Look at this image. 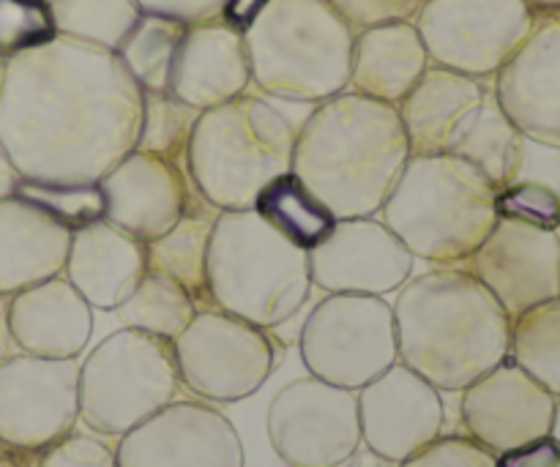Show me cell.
I'll return each instance as SVG.
<instances>
[{"label":"cell","instance_id":"d6986e66","mask_svg":"<svg viewBox=\"0 0 560 467\" xmlns=\"http://www.w3.org/2000/svg\"><path fill=\"white\" fill-rule=\"evenodd\" d=\"M98 186L104 219L142 244L162 238L197 197L186 167L142 151L126 153Z\"/></svg>","mask_w":560,"mask_h":467},{"label":"cell","instance_id":"c3c4849f","mask_svg":"<svg viewBox=\"0 0 560 467\" xmlns=\"http://www.w3.org/2000/svg\"><path fill=\"white\" fill-rule=\"evenodd\" d=\"M558 467H560V463H558Z\"/></svg>","mask_w":560,"mask_h":467},{"label":"cell","instance_id":"b9f144b4","mask_svg":"<svg viewBox=\"0 0 560 467\" xmlns=\"http://www.w3.org/2000/svg\"><path fill=\"white\" fill-rule=\"evenodd\" d=\"M20 180H22V175L16 173L9 151H5L3 142H0V200H5V197H14Z\"/></svg>","mask_w":560,"mask_h":467},{"label":"cell","instance_id":"f35d334b","mask_svg":"<svg viewBox=\"0 0 560 467\" xmlns=\"http://www.w3.org/2000/svg\"><path fill=\"white\" fill-rule=\"evenodd\" d=\"M560 463V448L550 435L539 437L525 446L509 448V452L495 454L498 467H558Z\"/></svg>","mask_w":560,"mask_h":467},{"label":"cell","instance_id":"60d3db41","mask_svg":"<svg viewBox=\"0 0 560 467\" xmlns=\"http://www.w3.org/2000/svg\"><path fill=\"white\" fill-rule=\"evenodd\" d=\"M38 465H42V452H31V448H20L0 441V467H38Z\"/></svg>","mask_w":560,"mask_h":467},{"label":"cell","instance_id":"bcb514c9","mask_svg":"<svg viewBox=\"0 0 560 467\" xmlns=\"http://www.w3.org/2000/svg\"><path fill=\"white\" fill-rule=\"evenodd\" d=\"M3 69H5V58L0 55V80H3Z\"/></svg>","mask_w":560,"mask_h":467},{"label":"cell","instance_id":"f6af8a7d","mask_svg":"<svg viewBox=\"0 0 560 467\" xmlns=\"http://www.w3.org/2000/svg\"><path fill=\"white\" fill-rule=\"evenodd\" d=\"M550 437L558 443V448H560V397H558V402H556V416H552Z\"/></svg>","mask_w":560,"mask_h":467},{"label":"cell","instance_id":"e575fe53","mask_svg":"<svg viewBox=\"0 0 560 467\" xmlns=\"http://www.w3.org/2000/svg\"><path fill=\"white\" fill-rule=\"evenodd\" d=\"M394 467H498L495 454L463 435H441L405 463Z\"/></svg>","mask_w":560,"mask_h":467},{"label":"cell","instance_id":"9a60e30c","mask_svg":"<svg viewBox=\"0 0 560 467\" xmlns=\"http://www.w3.org/2000/svg\"><path fill=\"white\" fill-rule=\"evenodd\" d=\"M361 446L383 463L399 465L443 435L446 408L432 383L402 361L359 388Z\"/></svg>","mask_w":560,"mask_h":467},{"label":"cell","instance_id":"ee69618b","mask_svg":"<svg viewBox=\"0 0 560 467\" xmlns=\"http://www.w3.org/2000/svg\"><path fill=\"white\" fill-rule=\"evenodd\" d=\"M337 467H394V465H388V463H383L381 457H375V454H353V457L348 459V463H342V465H337Z\"/></svg>","mask_w":560,"mask_h":467},{"label":"cell","instance_id":"f1b7e54d","mask_svg":"<svg viewBox=\"0 0 560 467\" xmlns=\"http://www.w3.org/2000/svg\"><path fill=\"white\" fill-rule=\"evenodd\" d=\"M509 355L552 397H560V299L514 317Z\"/></svg>","mask_w":560,"mask_h":467},{"label":"cell","instance_id":"e0dca14e","mask_svg":"<svg viewBox=\"0 0 560 467\" xmlns=\"http://www.w3.org/2000/svg\"><path fill=\"white\" fill-rule=\"evenodd\" d=\"M468 271L514 320L560 295L558 238L552 230L498 219L490 235L470 255Z\"/></svg>","mask_w":560,"mask_h":467},{"label":"cell","instance_id":"d590c367","mask_svg":"<svg viewBox=\"0 0 560 467\" xmlns=\"http://www.w3.org/2000/svg\"><path fill=\"white\" fill-rule=\"evenodd\" d=\"M355 33L386 22H413L424 0H326Z\"/></svg>","mask_w":560,"mask_h":467},{"label":"cell","instance_id":"5b68a950","mask_svg":"<svg viewBox=\"0 0 560 467\" xmlns=\"http://www.w3.org/2000/svg\"><path fill=\"white\" fill-rule=\"evenodd\" d=\"M495 186L454 156H410L381 213L416 260L463 266L495 227Z\"/></svg>","mask_w":560,"mask_h":467},{"label":"cell","instance_id":"4316f807","mask_svg":"<svg viewBox=\"0 0 560 467\" xmlns=\"http://www.w3.org/2000/svg\"><path fill=\"white\" fill-rule=\"evenodd\" d=\"M186 27H189L186 22L173 20V16L142 11L129 36L115 49V55L126 66L131 80L137 82L142 96L170 93L175 58H178Z\"/></svg>","mask_w":560,"mask_h":467},{"label":"cell","instance_id":"83f0119b","mask_svg":"<svg viewBox=\"0 0 560 467\" xmlns=\"http://www.w3.org/2000/svg\"><path fill=\"white\" fill-rule=\"evenodd\" d=\"M115 312H118L124 328H135V331L175 342L184 328L195 320L200 306L178 282L148 268L140 284Z\"/></svg>","mask_w":560,"mask_h":467},{"label":"cell","instance_id":"d6a6232c","mask_svg":"<svg viewBox=\"0 0 560 467\" xmlns=\"http://www.w3.org/2000/svg\"><path fill=\"white\" fill-rule=\"evenodd\" d=\"M58 38L49 0H0V55L5 60Z\"/></svg>","mask_w":560,"mask_h":467},{"label":"cell","instance_id":"f546056e","mask_svg":"<svg viewBox=\"0 0 560 467\" xmlns=\"http://www.w3.org/2000/svg\"><path fill=\"white\" fill-rule=\"evenodd\" d=\"M52 11L58 36L109 52L120 47L142 14L137 0H55Z\"/></svg>","mask_w":560,"mask_h":467},{"label":"cell","instance_id":"cb8c5ba5","mask_svg":"<svg viewBox=\"0 0 560 467\" xmlns=\"http://www.w3.org/2000/svg\"><path fill=\"white\" fill-rule=\"evenodd\" d=\"M430 69V55L413 22H386L355 33L348 91L397 107Z\"/></svg>","mask_w":560,"mask_h":467},{"label":"cell","instance_id":"7c38bea8","mask_svg":"<svg viewBox=\"0 0 560 467\" xmlns=\"http://www.w3.org/2000/svg\"><path fill=\"white\" fill-rule=\"evenodd\" d=\"M430 63L492 77L530 31L525 0H424L413 20Z\"/></svg>","mask_w":560,"mask_h":467},{"label":"cell","instance_id":"ffe728a7","mask_svg":"<svg viewBox=\"0 0 560 467\" xmlns=\"http://www.w3.org/2000/svg\"><path fill=\"white\" fill-rule=\"evenodd\" d=\"M252 87L244 33L219 16L191 22L175 58L170 93L195 109H211Z\"/></svg>","mask_w":560,"mask_h":467},{"label":"cell","instance_id":"4dcf8cb0","mask_svg":"<svg viewBox=\"0 0 560 467\" xmlns=\"http://www.w3.org/2000/svg\"><path fill=\"white\" fill-rule=\"evenodd\" d=\"M200 109L189 107L173 93H148L142 96V118L137 131L135 151L186 167L191 131H195Z\"/></svg>","mask_w":560,"mask_h":467},{"label":"cell","instance_id":"603a6c76","mask_svg":"<svg viewBox=\"0 0 560 467\" xmlns=\"http://www.w3.org/2000/svg\"><path fill=\"white\" fill-rule=\"evenodd\" d=\"M71 233L22 197L0 200V299L63 273Z\"/></svg>","mask_w":560,"mask_h":467},{"label":"cell","instance_id":"d4e9b609","mask_svg":"<svg viewBox=\"0 0 560 467\" xmlns=\"http://www.w3.org/2000/svg\"><path fill=\"white\" fill-rule=\"evenodd\" d=\"M217 217L219 208L197 195L184 217L162 238L145 244L148 268L178 282L200 310L213 306L211 290H208V249H211Z\"/></svg>","mask_w":560,"mask_h":467},{"label":"cell","instance_id":"6da1fadb","mask_svg":"<svg viewBox=\"0 0 560 467\" xmlns=\"http://www.w3.org/2000/svg\"><path fill=\"white\" fill-rule=\"evenodd\" d=\"M142 91L109 49L58 36L5 60L0 142L33 180L98 184L135 151Z\"/></svg>","mask_w":560,"mask_h":467},{"label":"cell","instance_id":"ab89813d","mask_svg":"<svg viewBox=\"0 0 560 467\" xmlns=\"http://www.w3.org/2000/svg\"><path fill=\"white\" fill-rule=\"evenodd\" d=\"M266 3L268 0H224L222 11H219V20L244 33L257 20V14L266 9Z\"/></svg>","mask_w":560,"mask_h":467},{"label":"cell","instance_id":"3957f363","mask_svg":"<svg viewBox=\"0 0 560 467\" xmlns=\"http://www.w3.org/2000/svg\"><path fill=\"white\" fill-rule=\"evenodd\" d=\"M408 159L397 107L342 91L315 104L304 120L290 173L337 219L377 217Z\"/></svg>","mask_w":560,"mask_h":467},{"label":"cell","instance_id":"2e32d148","mask_svg":"<svg viewBox=\"0 0 560 467\" xmlns=\"http://www.w3.org/2000/svg\"><path fill=\"white\" fill-rule=\"evenodd\" d=\"M416 257L381 217L337 219L331 233L310 249V277L326 295L397 293L413 277Z\"/></svg>","mask_w":560,"mask_h":467},{"label":"cell","instance_id":"7402d4cb","mask_svg":"<svg viewBox=\"0 0 560 467\" xmlns=\"http://www.w3.org/2000/svg\"><path fill=\"white\" fill-rule=\"evenodd\" d=\"M145 244L126 235L107 219H98L71 233L63 277L93 310H118L145 277Z\"/></svg>","mask_w":560,"mask_h":467},{"label":"cell","instance_id":"277c9868","mask_svg":"<svg viewBox=\"0 0 560 467\" xmlns=\"http://www.w3.org/2000/svg\"><path fill=\"white\" fill-rule=\"evenodd\" d=\"M315 104L249 87L202 109L191 131L186 173L197 195L219 211H246L268 180L290 173L299 131Z\"/></svg>","mask_w":560,"mask_h":467},{"label":"cell","instance_id":"1f68e13d","mask_svg":"<svg viewBox=\"0 0 560 467\" xmlns=\"http://www.w3.org/2000/svg\"><path fill=\"white\" fill-rule=\"evenodd\" d=\"M16 197L36 206L69 233L104 219V195L98 184H60V180L22 178Z\"/></svg>","mask_w":560,"mask_h":467},{"label":"cell","instance_id":"30bf717a","mask_svg":"<svg viewBox=\"0 0 560 467\" xmlns=\"http://www.w3.org/2000/svg\"><path fill=\"white\" fill-rule=\"evenodd\" d=\"M178 377L197 399L241 402L262 388L277 364L266 328L217 310H200L173 342Z\"/></svg>","mask_w":560,"mask_h":467},{"label":"cell","instance_id":"7dc6e473","mask_svg":"<svg viewBox=\"0 0 560 467\" xmlns=\"http://www.w3.org/2000/svg\"><path fill=\"white\" fill-rule=\"evenodd\" d=\"M49 3H55V0H49Z\"/></svg>","mask_w":560,"mask_h":467},{"label":"cell","instance_id":"5bb4252c","mask_svg":"<svg viewBox=\"0 0 560 467\" xmlns=\"http://www.w3.org/2000/svg\"><path fill=\"white\" fill-rule=\"evenodd\" d=\"M118 467H244V443L208 402H170L118 437Z\"/></svg>","mask_w":560,"mask_h":467},{"label":"cell","instance_id":"9c48e42d","mask_svg":"<svg viewBox=\"0 0 560 467\" xmlns=\"http://www.w3.org/2000/svg\"><path fill=\"white\" fill-rule=\"evenodd\" d=\"M306 372L359 392L397 364L394 310L383 295H326L299 334Z\"/></svg>","mask_w":560,"mask_h":467},{"label":"cell","instance_id":"52a82bcc","mask_svg":"<svg viewBox=\"0 0 560 467\" xmlns=\"http://www.w3.org/2000/svg\"><path fill=\"white\" fill-rule=\"evenodd\" d=\"M310 252L246 211H219L208 249V290L217 310L260 328L293 320L310 301Z\"/></svg>","mask_w":560,"mask_h":467},{"label":"cell","instance_id":"4fadbf2b","mask_svg":"<svg viewBox=\"0 0 560 467\" xmlns=\"http://www.w3.org/2000/svg\"><path fill=\"white\" fill-rule=\"evenodd\" d=\"M80 421V359L14 353L0 361V441L44 452Z\"/></svg>","mask_w":560,"mask_h":467},{"label":"cell","instance_id":"8fae6325","mask_svg":"<svg viewBox=\"0 0 560 467\" xmlns=\"http://www.w3.org/2000/svg\"><path fill=\"white\" fill-rule=\"evenodd\" d=\"M266 430L290 467H337L361 448L359 394L320 377H299L268 405Z\"/></svg>","mask_w":560,"mask_h":467},{"label":"cell","instance_id":"ac0fdd59","mask_svg":"<svg viewBox=\"0 0 560 467\" xmlns=\"http://www.w3.org/2000/svg\"><path fill=\"white\" fill-rule=\"evenodd\" d=\"M459 394V413L468 437L490 454H503L550 435L558 397L514 361L506 359Z\"/></svg>","mask_w":560,"mask_h":467},{"label":"cell","instance_id":"7bdbcfd3","mask_svg":"<svg viewBox=\"0 0 560 467\" xmlns=\"http://www.w3.org/2000/svg\"><path fill=\"white\" fill-rule=\"evenodd\" d=\"M14 353H20V350H16L9 331V299H0V361Z\"/></svg>","mask_w":560,"mask_h":467},{"label":"cell","instance_id":"836d02e7","mask_svg":"<svg viewBox=\"0 0 560 467\" xmlns=\"http://www.w3.org/2000/svg\"><path fill=\"white\" fill-rule=\"evenodd\" d=\"M495 213L506 222L552 230L560 222L558 191L528 180H512L495 191Z\"/></svg>","mask_w":560,"mask_h":467},{"label":"cell","instance_id":"484cf974","mask_svg":"<svg viewBox=\"0 0 560 467\" xmlns=\"http://www.w3.org/2000/svg\"><path fill=\"white\" fill-rule=\"evenodd\" d=\"M252 208L262 222L304 252L315 249L337 224V217L323 206L320 197L293 173L268 180Z\"/></svg>","mask_w":560,"mask_h":467},{"label":"cell","instance_id":"44dd1931","mask_svg":"<svg viewBox=\"0 0 560 467\" xmlns=\"http://www.w3.org/2000/svg\"><path fill=\"white\" fill-rule=\"evenodd\" d=\"M9 331L20 353L80 359L93 334V306L58 273L9 299Z\"/></svg>","mask_w":560,"mask_h":467},{"label":"cell","instance_id":"8992f818","mask_svg":"<svg viewBox=\"0 0 560 467\" xmlns=\"http://www.w3.org/2000/svg\"><path fill=\"white\" fill-rule=\"evenodd\" d=\"M355 31L326 0H268L244 31L252 87L320 104L348 91Z\"/></svg>","mask_w":560,"mask_h":467},{"label":"cell","instance_id":"8d00e7d4","mask_svg":"<svg viewBox=\"0 0 560 467\" xmlns=\"http://www.w3.org/2000/svg\"><path fill=\"white\" fill-rule=\"evenodd\" d=\"M38 467H118V457L102 437L69 432L58 443L44 448Z\"/></svg>","mask_w":560,"mask_h":467},{"label":"cell","instance_id":"7a4b0ae2","mask_svg":"<svg viewBox=\"0 0 560 467\" xmlns=\"http://www.w3.org/2000/svg\"><path fill=\"white\" fill-rule=\"evenodd\" d=\"M392 310L399 361L438 392H465L509 359L512 317L468 268L410 277Z\"/></svg>","mask_w":560,"mask_h":467},{"label":"cell","instance_id":"ba28073f","mask_svg":"<svg viewBox=\"0 0 560 467\" xmlns=\"http://www.w3.org/2000/svg\"><path fill=\"white\" fill-rule=\"evenodd\" d=\"M180 377L173 342L120 328L80 364V419L102 437H124L175 402Z\"/></svg>","mask_w":560,"mask_h":467},{"label":"cell","instance_id":"74e56055","mask_svg":"<svg viewBox=\"0 0 560 467\" xmlns=\"http://www.w3.org/2000/svg\"><path fill=\"white\" fill-rule=\"evenodd\" d=\"M142 11H151V14H164L173 16V20L186 22H202L213 20L222 11L224 0H137Z\"/></svg>","mask_w":560,"mask_h":467}]
</instances>
